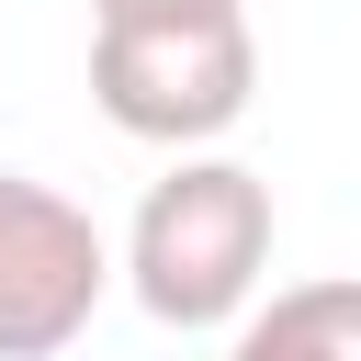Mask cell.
Returning <instances> with one entry per match:
<instances>
[{
    "label": "cell",
    "mask_w": 361,
    "mask_h": 361,
    "mask_svg": "<svg viewBox=\"0 0 361 361\" xmlns=\"http://www.w3.org/2000/svg\"><path fill=\"white\" fill-rule=\"evenodd\" d=\"M271 271V180L237 158H180L169 180H147L135 237H124V282L158 327H226L248 316Z\"/></svg>",
    "instance_id": "1"
},
{
    "label": "cell",
    "mask_w": 361,
    "mask_h": 361,
    "mask_svg": "<svg viewBox=\"0 0 361 361\" xmlns=\"http://www.w3.org/2000/svg\"><path fill=\"white\" fill-rule=\"evenodd\" d=\"M248 90H259L248 11H158L90 34V102L147 147H214L248 113Z\"/></svg>",
    "instance_id": "2"
},
{
    "label": "cell",
    "mask_w": 361,
    "mask_h": 361,
    "mask_svg": "<svg viewBox=\"0 0 361 361\" xmlns=\"http://www.w3.org/2000/svg\"><path fill=\"white\" fill-rule=\"evenodd\" d=\"M113 293V248L102 226L56 192L0 169V361H56Z\"/></svg>",
    "instance_id": "3"
},
{
    "label": "cell",
    "mask_w": 361,
    "mask_h": 361,
    "mask_svg": "<svg viewBox=\"0 0 361 361\" xmlns=\"http://www.w3.org/2000/svg\"><path fill=\"white\" fill-rule=\"evenodd\" d=\"M226 361H361V271L350 282H293L271 293Z\"/></svg>",
    "instance_id": "4"
},
{
    "label": "cell",
    "mask_w": 361,
    "mask_h": 361,
    "mask_svg": "<svg viewBox=\"0 0 361 361\" xmlns=\"http://www.w3.org/2000/svg\"><path fill=\"white\" fill-rule=\"evenodd\" d=\"M158 11H237V0H90V23H158Z\"/></svg>",
    "instance_id": "5"
}]
</instances>
